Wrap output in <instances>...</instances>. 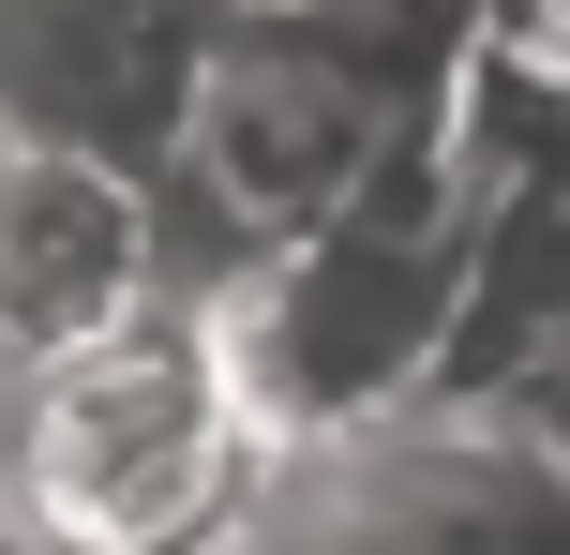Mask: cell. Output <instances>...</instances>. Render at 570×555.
I'll return each mask as SVG.
<instances>
[{"instance_id":"1","label":"cell","mask_w":570,"mask_h":555,"mask_svg":"<svg viewBox=\"0 0 570 555\" xmlns=\"http://www.w3.org/2000/svg\"><path fill=\"white\" fill-rule=\"evenodd\" d=\"M271 466L285 436L210 300H166L76 360H16V555H226Z\"/></svg>"},{"instance_id":"2","label":"cell","mask_w":570,"mask_h":555,"mask_svg":"<svg viewBox=\"0 0 570 555\" xmlns=\"http://www.w3.org/2000/svg\"><path fill=\"white\" fill-rule=\"evenodd\" d=\"M465 270H481V180L451 150H405L345 226H315L301 256L240 270L210 316H226L240 376H256L271 436H375V420L435 406L465 346Z\"/></svg>"},{"instance_id":"3","label":"cell","mask_w":570,"mask_h":555,"mask_svg":"<svg viewBox=\"0 0 570 555\" xmlns=\"http://www.w3.org/2000/svg\"><path fill=\"white\" fill-rule=\"evenodd\" d=\"M166 300H196L166 166L16 136V166H0V330H16V360H76L106 330L166 316Z\"/></svg>"}]
</instances>
